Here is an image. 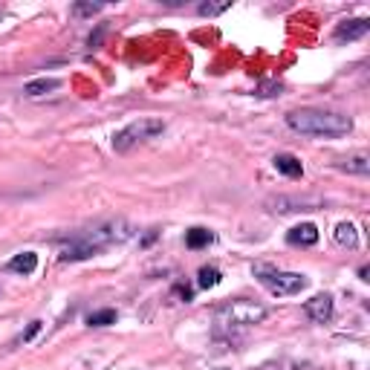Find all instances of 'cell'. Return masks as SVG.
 I'll return each mask as SVG.
<instances>
[{"instance_id": "16", "label": "cell", "mask_w": 370, "mask_h": 370, "mask_svg": "<svg viewBox=\"0 0 370 370\" xmlns=\"http://www.w3.org/2000/svg\"><path fill=\"white\" fill-rule=\"evenodd\" d=\"M87 324L90 327H111V324H116V310H95L87 315Z\"/></svg>"}, {"instance_id": "4", "label": "cell", "mask_w": 370, "mask_h": 370, "mask_svg": "<svg viewBox=\"0 0 370 370\" xmlns=\"http://www.w3.org/2000/svg\"><path fill=\"white\" fill-rule=\"evenodd\" d=\"M252 272H255V278L264 284L272 295H278V298L298 295L301 290H307V284H310L304 275H298V272H284V269H275L269 264H257Z\"/></svg>"}, {"instance_id": "18", "label": "cell", "mask_w": 370, "mask_h": 370, "mask_svg": "<svg viewBox=\"0 0 370 370\" xmlns=\"http://www.w3.org/2000/svg\"><path fill=\"white\" fill-rule=\"evenodd\" d=\"M102 9H104L102 3H73L70 15L73 18H87V15H95V12H102Z\"/></svg>"}, {"instance_id": "3", "label": "cell", "mask_w": 370, "mask_h": 370, "mask_svg": "<svg viewBox=\"0 0 370 370\" xmlns=\"http://www.w3.org/2000/svg\"><path fill=\"white\" fill-rule=\"evenodd\" d=\"M269 315V310L264 304H255V301H246V298H238V301H226L223 307L214 310V327L220 333H229V330H243V327H255L260 324Z\"/></svg>"}, {"instance_id": "23", "label": "cell", "mask_w": 370, "mask_h": 370, "mask_svg": "<svg viewBox=\"0 0 370 370\" xmlns=\"http://www.w3.org/2000/svg\"><path fill=\"white\" fill-rule=\"evenodd\" d=\"M102 35H104V30H99L95 35H90V47H99V41H102Z\"/></svg>"}, {"instance_id": "22", "label": "cell", "mask_w": 370, "mask_h": 370, "mask_svg": "<svg viewBox=\"0 0 370 370\" xmlns=\"http://www.w3.org/2000/svg\"><path fill=\"white\" fill-rule=\"evenodd\" d=\"M174 295H176V298H180V301H185V304H188V301H191V298H194V292H191V290H188V286H183V284H176V286H174Z\"/></svg>"}, {"instance_id": "7", "label": "cell", "mask_w": 370, "mask_h": 370, "mask_svg": "<svg viewBox=\"0 0 370 370\" xmlns=\"http://www.w3.org/2000/svg\"><path fill=\"white\" fill-rule=\"evenodd\" d=\"M367 32H370V21H367V18H356V21H341V23L336 26L333 38H336V41H359V38H365Z\"/></svg>"}, {"instance_id": "15", "label": "cell", "mask_w": 370, "mask_h": 370, "mask_svg": "<svg viewBox=\"0 0 370 370\" xmlns=\"http://www.w3.org/2000/svg\"><path fill=\"white\" fill-rule=\"evenodd\" d=\"M336 243L347 246V249H356V246H359V235H356V226H353V223H338V226H336Z\"/></svg>"}, {"instance_id": "5", "label": "cell", "mask_w": 370, "mask_h": 370, "mask_svg": "<svg viewBox=\"0 0 370 370\" xmlns=\"http://www.w3.org/2000/svg\"><path fill=\"white\" fill-rule=\"evenodd\" d=\"M162 130H165V122H162V119L142 116V119L130 122V125H125V128L113 136V150H116V154H128L130 148L142 145L148 139H154V136H159Z\"/></svg>"}, {"instance_id": "1", "label": "cell", "mask_w": 370, "mask_h": 370, "mask_svg": "<svg viewBox=\"0 0 370 370\" xmlns=\"http://www.w3.org/2000/svg\"><path fill=\"white\" fill-rule=\"evenodd\" d=\"M130 238H133V226L128 220H107L81 231L73 240H67L58 249V260L61 264H78V260H87L93 255H99L102 249H107V246L125 243Z\"/></svg>"}, {"instance_id": "21", "label": "cell", "mask_w": 370, "mask_h": 370, "mask_svg": "<svg viewBox=\"0 0 370 370\" xmlns=\"http://www.w3.org/2000/svg\"><path fill=\"white\" fill-rule=\"evenodd\" d=\"M41 327H44V321H32L30 327H26V333H23L18 341H23V345H30V341H32V338L41 333Z\"/></svg>"}, {"instance_id": "14", "label": "cell", "mask_w": 370, "mask_h": 370, "mask_svg": "<svg viewBox=\"0 0 370 370\" xmlns=\"http://www.w3.org/2000/svg\"><path fill=\"white\" fill-rule=\"evenodd\" d=\"M214 240V235H211V231L209 229H191V231H185V246H188V249H203V246H209Z\"/></svg>"}, {"instance_id": "19", "label": "cell", "mask_w": 370, "mask_h": 370, "mask_svg": "<svg viewBox=\"0 0 370 370\" xmlns=\"http://www.w3.org/2000/svg\"><path fill=\"white\" fill-rule=\"evenodd\" d=\"M231 3H229V0H223V3H200V15H205V18H214V15H223V12L229 9Z\"/></svg>"}, {"instance_id": "9", "label": "cell", "mask_w": 370, "mask_h": 370, "mask_svg": "<svg viewBox=\"0 0 370 370\" xmlns=\"http://www.w3.org/2000/svg\"><path fill=\"white\" fill-rule=\"evenodd\" d=\"M286 243H290V246H315V243H319V229H315L312 223H301V226L290 229Z\"/></svg>"}, {"instance_id": "6", "label": "cell", "mask_w": 370, "mask_h": 370, "mask_svg": "<svg viewBox=\"0 0 370 370\" xmlns=\"http://www.w3.org/2000/svg\"><path fill=\"white\" fill-rule=\"evenodd\" d=\"M304 312L310 315L315 324H327L333 319V298L330 295H315L312 301H307V304H304Z\"/></svg>"}, {"instance_id": "2", "label": "cell", "mask_w": 370, "mask_h": 370, "mask_svg": "<svg viewBox=\"0 0 370 370\" xmlns=\"http://www.w3.org/2000/svg\"><path fill=\"white\" fill-rule=\"evenodd\" d=\"M286 125L301 136H319V139H338L353 130V119L347 113L336 111H315V107H304V111H290L286 113Z\"/></svg>"}, {"instance_id": "8", "label": "cell", "mask_w": 370, "mask_h": 370, "mask_svg": "<svg viewBox=\"0 0 370 370\" xmlns=\"http://www.w3.org/2000/svg\"><path fill=\"white\" fill-rule=\"evenodd\" d=\"M269 205H275V211H312V209H319L321 205V200H315V197H310V200H304V197H278V200H272Z\"/></svg>"}, {"instance_id": "20", "label": "cell", "mask_w": 370, "mask_h": 370, "mask_svg": "<svg viewBox=\"0 0 370 370\" xmlns=\"http://www.w3.org/2000/svg\"><path fill=\"white\" fill-rule=\"evenodd\" d=\"M281 90H284L281 81H264V84L257 87V93H260V95H281Z\"/></svg>"}, {"instance_id": "12", "label": "cell", "mask_w": 370, "mask_h": 370, "mask_svg": "<svg viewBox=\"0 0 370 370\" xmlns=\"http://www.w3.org/2000/svg\"><path fill=\"white\" fill-rule=\"evenodd\" d=\"M272 162H275V168H278L284 176H292V180H295V176L304 174V165H301V159H298V157H292V154H278Z\"/></svg>"}, {"instance_id": "17", "label": "cell", "mask_w": 370, "mask_h": 370, "mask_svg": "<svg viewBox=\"0 0 370 370\" xmlns=\"http://www.w3.org/2000/svg\"><path fill=\"white\" fill-rule=\"evenodd\" d=\"M197 284L203 286V290H211V286L220 284V272H217L214 266H203V269H200V278H197Z\"/></svg>"}, {"instance_id": "10", "label": "cell", "mask_w": 370, "mask_h": 370, "mask_svg": "<svg viewBox=\"0 0 370 370\" xmlns=\"http://www.w3.org/2000/svg\"><path fill=\"white\" fill-rule=\"evenodd\" d=\"M61 87L58 78H35L30 84H23V95H30V99H38V95H49Z\"/></svg>"}, {"instance_id": "11", "label": "cell", "mask_w": 370, "mask_h": 370, "mask_svg": "<svg viewBox=\"0 0 370 370\" xmlns=\"http://www.w3.org/2000/svg\"><path fill=\"white\" fill-rule=\"evenodd\" d=\"M9 269L18 272V275H32V272L38 269V255L35 252H21L9 260Z\"/></svg>"}, {"instance_id": "13", "label": "cell", "mask_w": 370, "mask_h": 370, "mask_svg": "<svg viewBox=\"0 0 370 370\" xmlns=\"http://www.w3.org/2000/svg\"><path fill=\"white\" fill-rule=\"evenodd\" d=\"M338 168L365 176V174H370V157L365 154V150H359V154H353V157H347V159H341V162H338Z\"/></svg>"}]
</instances>
